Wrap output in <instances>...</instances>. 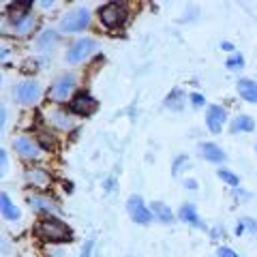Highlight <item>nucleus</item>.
<instances>
[{
    "instance_id": "f257e3e1",
    "label": "nucleus",
    "mask_w": 257,
    "mask_h": 257,
    "mask_svg": "<svg viewBox=\"0 0 257 257\" xmlns=\"http://www.w3.org/2000/svg\"><path fill=\"white\" fill-rule=\"evenodd\" d=\"M35 234L45 240V242L58 244V242H69L73 231L64 221H60L58 216H47V219H41L35 227Z\"/></svg>"
},
{
    "instance_id": "f03ea898",
    "label": "nucleus",
    "mask_w": 257,
    "mask_h": 257,
    "mask_svg": "<svg viewBox=\"0 0 257 257\" xmlns=\"http://www.w3.org/2000/svg\"><path fill=\"white\" fill-rule=\"evenodd\" d=\"M96 47H99V43H96L94 39H90V37L77 39V41L67 50V62L69 64H79V62L88 60L96 52Z\"/></svg>"
},
{
    "instance_id": "7ed1b4c3",
    "label": "nucleus",
    "mask_w": 257,
    "mask_h": 257,
    "mask_svg": "<svg viewBox=\"0 0 257 257\" xmlns=\"http://www.w3.org/2000/svg\"><path fill=\"white\" fill-rule=\"evenodd\" d=\"M99 22L105 28H118L126 22V7L120 3H107L99 9Z\"/></svg>"
},
{
    "instance_id": "20e7f679",
    "label": "nucleus",
    "mask_w": 257,
    "mask_h": 257,
    "mask_svg": "<svg viewBox=\"0 0 257 257\" xmlns=\"http://www.w3.org/2000/svg\"><path fill=\"white\" fill-rule=\"evenodd\" d=\"M90 24V11L86 7H75L71 9L64 18L60 20V30L62 32H79Z\"/></svg>"
},
{
    "instance_id": "39448f33",
    "label": "nucleus",
    "mask_w": 257,
    "mask_h": 257,
    "mask_svg": "<svg viewBox=\"0 0 257 257\" xmlns=\"http://www.w3.org/2000/svg\"><path fill=\"white\" fill-rule=\"evenodd\" d=\"M39 96H41V86L35 79H24V82L15 84L13 88V99L20 105H32Z\"/></svg>"
},
{
    "instance_id": "423d86ee",
    "label": "nucleus",
    "mask_w": 257,
    "mask_h": 257,
    "mask_svg": "<svg viewBox=\"0 0 257 257\" xmlns=\"http://www.w3.org/2000/svg\"><path fill=\"white\" fill-rule=\"evenodd\" d=\"M75 86H77L75 73H64V75H60L52 84V88H50V99H54V101H67L69 96L73 94Z\"/></svg>"
},
{
    "instance_id": "0eeeda50",
    "label": "nucleus",
    "mask_w": 257,
    "mask_h": 257,
    "mask_svg": "<svg viewBox=\"0 0 257 257\" xmlns=\"http://www.w3.org/2000/svg\"><path fill=\"white\" fill-rule=\"evenodd\" d=\"M69 107H71V111H73V114H77V116H92L94 111H96V107H99V103H96V99H94L90 92L82 90V92L73 94V99H71Z\"/></svg>"
},
{
    "instance_id": "6e6552de",
    "label": "nucleus",
    "mask_w": 257,
    "mask_h": 257,
    "mask_svg": "<svg viewBox=\"0 0 257 257\" xmlns=\"http://www.w3.org/2000/svg\"><path fill=\"white\" fill-rule=\"evenodd\" d=\"M13 148L22 159H28V161H37L43 152V148L39 146V142L28 138V135H18V138L13 140Z\"/></svg>"
},
{
    "instance_id": "1a4fd4ad",
    "label": "nucleus",
    "mask_w": 257,
    "mask_h": 257,
    "mask_svg": "<svg viewBox=\"0 0 257 257\" xmlns=\"http://www.w3.org/2000/svg\"><path fill=\"white\" fill-rule=\"evenodd\" d=\"M126 210L131 214V219L140 225H148L152 221V212L150 208L144 204V197L142 195H131L126 199Z\"/></svg>"
},
{
    "instance_id": "9d476101",
    "label": "nucleus",
    "mask_w": 257,
    "mask_h": 257,
    "mask_svg": "<svg viewBox=\"0 0 257 257\" xmlns=\"http://www.w3.org/2000/svg\"><path fill=\"white\" fill-rule=\"evenodd\" d=\"M227 122V111L221 105H208L206 109V126L210 133H221Z\"/></svg>"
},
{
    "instance_id": "9b49d317",
    "label": "nucleus",
    "mask_w": 257,
    "mask_h": 257,
    "mask_svg": "<svg viewBox=\"0 0 257 257\" xmlns=\"http://www.w3.org/2000/svg\"><path fill=\"white\" fill-rule=\"evenodd\" d=\"M28 204L32 206V210H37V212H47L50 216H60L62 214V208L56 204L54 199L45 197V195H30Z\"/></svg>"
},
{
    "instance_id": "f8f14e48",
    "label": "nucleus",
    "mask_w": 257,
    "mask_h": 257,
    "mask_svg": "<svg viewBox=\"0 0 257 257\" xmlns=\"http://www.w3.org/2000/svg\"><path fill=\"white\" fill-rule=\"evenodd\" d=\"M47 122H50L52 126L56 128H60V131H71L73 128V116L69 114V111H64V109H52V111H47Z\"/></svg>"
},
{
    "instance_id": "ddd939ff",
    "label": "nucleus",
    "mask_w": 257,
    "mask_h": 257,
    "mask_svg": "<svg viewBox=\"0 0 257 257\" xmlns=\"http://www.w3.org/2000/svg\"><path fill=\"white\" fill-rule=\"evenodd\" d=\"M178 219H180L182 223L193 225V227H197V229H206V223L199 219L195 204H182L180 210H178Z\"/></svg>"
},
{
    "instance_id": "4468645a",
    "label": "nucleus",
    "mask_w": 257,
    "mask_h": 257,
    "mask_svg": "<svg viewBox=\"0 0 257 257\" xmlns=\"http://www.w3.org/2000/svg\"><path fill=\"white\" fill-rule=\"evenodd\" d=\"M199 155H202V159L210 161V163H223V161L227 159V155L223 152V148L216 146V144H212V142L202 144V146H199Z\"/></svg>"
},
{
    "instance_id": "2eb2a0df",
    "label": "nucleus",
    "mask_w": 257,
    "mask_h": 257,
    "mask_svg": "<svg viewBox=\"0 0 257 257\" xmlns=\"http://www.w3.org/2000/svg\"><path fill=\"white\" fill-rule=\"evenodd\" d=\"M236 90H238V94L242 96L244 101H248V103H257V82H255V79H248V77L238 79Z\"/></svg>"
},
{
    "instance_id": "dca6fc26",
    "label": "nucleus",
    "mask_w": 257,
    "mask_h": 257,
    "mask_svg": "<svg viewBox=\"0 0 257 257\" xmlns=\"http://www.w3.org/2000/svg\"><path fill=\"white\" fill-rule=\"evenodd\" d=\"M58 39H60V35L56 32L54 28H45V30H41V35L37 37V47L41 52H52L54 47H56V43H58Z\"/></svg>"
},
{
    "instance_id": "f3484780",
    "label": "nucleus",
    "mask_w": 257,
    "mask_h": 257,
    "mask_svg": "<svg viewBox=\"0 0 257 257\" xmlns=\"http://www.w3.org/2000/svg\"><path fill=\"white\" fill-rule=\"evenodd\" d=\"M150 212H152V216H155L159 223H165V225H172L174 219H176V214L172 212V208L165 206L163 202H152L150 204Z\"/></svg>"
},
{
    "instance_id": "a211bd4d",
    "label": "nucleus",
    "mask_w": 257,
    "mask_h": 257,
    "mask_svg": "<svg viewBox=\"0 0 257 257\" xmlns=\"http://www.w3.org/2000/svg\"><path fill=\"white\" fill-rule=\"evenodd\" d=\"M11 28H13V35H18V37H28L30 32L37 28V18L28 13V15H24L22 20L13 22V24H11Z\"/></svg>"
},
{
    "instance_id": "6ab92c4d",
    "label": "nucleus",
    "mask_w": 257,
    "mask_h": 257,
    "mask_svg": "<svg viewBox=\"0 0 257 257\" xmlns=\"http://www.w3.org/2000/svg\"><path fill=\"white\" fill-rule=\"evenodd\" d=\"M26 180L30 184H35V187H47V184L52 182V176L47 170L43 167H28L26 170Z\"/></svg>"
},
{
    "instance_id": "aec40b11",
    "label": "nucleus",
    "mask_w": 257,
    "mask_h": 257,
    "mask_svg": "<svg viewBox=\"0 0 257 257\" xmlns=\"http://www.w3.org/2000/svg\"><path fill=\"white\" fill-rule=\"evenodd\" d=\"M0 212H3V216H5L7 221H18L20 216H22L20 208L11 202V197L7 195V193H3V195H0Z\"/></svg>"
},
{
    "instance_id": "412c9836",
    "label": "nucleus",
    "mask_w": 257,
    "mask_h": 257,
    "mask_svg": "<svg viewBox=\"0 0 257 257\" xmlns=\"http://www.w3.org/2000/svg\"><path fill=\"white\" fill-rule=\"evenodd\" d=\"M184 101H187V94H184L180 88H174V90L165 96V107L172 111H180L184 107Z\"/></svg>"
},
{
    "instance_id": "4be33fe9",
    "label": "nucleus",
    "mask_w": 257,
    "mask_h": 257,
    "mask_svg": "<svg viewBox=\"0 0 257 257\" xmlns=\"http://www.w3.org/2000/svg\"><path fill=\"white\" fill-rule=\"evenodd\" d=\"M253 128H255V120L246 114H238L231 120V131L234 133H251Z\"/></svg>"
},
{
    "instance_id": "5701e85b",
    "label": "nucleus",
    "mask_w": 257,
    "mask_h": 257,
    "mask_svg": "<svg viewBox=\"0 0 257 257\" xmlns=\"http://www.w3.org/2000/svg\"><path fill=\"white\" fill-rule=\"evenodd\" d=\"M216 176H219L225 184H229V187H234V189L240 184V178L231 170H227V167H219V170H216Z\"/></svg>"
},
{
    "instance_id": "b1692460",
    "label": "nucleus",
    "mask_w": 257,
    "mask_h": 257,
    "mask_svg": "<svg viewBox=\"0 0 257 257\" xmlns=\"http://www.w3.org/2000/svg\"><path fill=\"white\" fill-rule=\"evenodd\" d=\"M225 67H227L229 71H240V69L244 67V56L240 54V52L229 54V58L225 60Z\"/></svg>"
},
{
    "instance_id": "393cba45",
    "label": "nucleus",
    "mask_w": 257,
    "mask_h": 257,
    "mask_svg": "<svg viewBox=\"0 0 257 257\" xmlns=\"http://www.w3.org/2000/svg\"><path fill=\"white\" fill-rule=\"evenodd\" d=\"M184 165H189V157H187V155H178V157L174 159V163H172V174L178 176Z\"/></svg>"
},
{
    "instance_id": "a878e982",
    "label": "nucleus",
    "mask_w": 257,
    "mask_h": 257,
    "mask_svg": "<svg viewBox=\"0 0 257 257\" xmlns=\"http://www.w3.org/2000/svg\"><path fill=\"white\" fill-rule=\"evenodd\" d=\"M189 101H191L193 107H204V105H206V96L199 94V92H193V94L189 96Z\"/></svg>"
},
{
    "instance_id": "bb28decb",
    "label": "nucleus",
    "mask_w": 257,
    "mask_h": 257,
    "mask_svg": "<svg viewBox=\"0 0 257 257\" xmlns=\"http://www.w3.org/2000/svg\"><path fill=\"white\" fill-rule=\"evenodd\" d=\"M92 246H94V240H86V244L82 246V255L79 257H92Z\"/></svg>"
},
{
    "instance_id": "cd10ccee",
    "label": "nucleus",
    "mask_w": 257,
    "mask_h": 257,
    "mask_svg": "<svg viewBox=\"0 0 257 257\" xmlns=\"http://www.w3.org/2000/svg\"><path fill=\"white\" fill-rule=\"evenodd\" d=\"M216 255L219 257H240L236 251H231V248H227V246H221L219 251H216Z\"/></svg>"
},
{
    "instance_id": "c85d7f7f",
    "label": "nucleus",
    "mask_w": 257,
    "mask_h": 257,
    "mask_svg": "<svg viewBox=\"0 0 257 257\" xmlns=\"http://www.w3.org/2000/svg\"><path fill=\"white\" fill-rule=\"evenodd\" d=\"M114 187H116V178H105L103 180V189H105L107 193L114 191Z\"/></svg>"
},
{
    "instance_id": "c756f323",
    "label": "nucleus",
    "mask_w": 257,
    "mask_h": 257,
    "mask_svg": "<svg viewBox=\"0 0 257 257\" xmlns=\"http://www.w3.org/2000/svg\"><path fill=\"white\" fill-rule=\"evenodd\" d=\"M184 187H187L189 191H197V189H199V184H197L195 178H187V180H184Z\"/></svg>"
},
{
    "instance_id": "7c9ffc66",
    "label": "nucleus",
    "mask_w": 257,
    "mask_h": 257,
    "mask_svg": "<svg viewBox=\"0 0 257 257\" xmlns=\"http://www.w3.org/2000/svg\"><path fill=\"white\" fill-rule=\"evenodd\" d=\"M242 223L246 225V229H253V231H257V223H255L253 219H242Z\"/></svg>"
},
{
    "instance_id": "2f4dec72",
    "label": "nucleus",
    "mask_w": 257,
    "mask_h": 257,
    "mask_svg": "<svg viewBox=\"0 0 257 257\" xmlns=\"http://www.w3.org/2000/svg\"><path fill=\"white\" fill-rule=\"evenodd\" d=\"M221 50H225V52H231V54L236 52V50H234V43H229V41H223V43H221Z\"/></svg>"
},
{
    "instance_id": "473e14b6",
    "label": "nucleus",
    "mask_w": 257,
    "mask_h": 257,
    "mask_svg": "<svg viewBox=\"0 0 257 257\" xmlns=\"http://www.w3.org/2000/svg\"><path fill=\"white\" fill-rule=\"evenodd\" d=\"M244 231H246V225L242 221H238V225H236V236H242Z\"/></svg>"
},
{
    "instance_id": "72a5a7b5",
    "label": "nucleus",
    "mask_w": 257,
    "mask_h": 257,
    "mask_svg": "<svg viewBox=\"0 0 257 257\" xmlns=\"http://www.w3.org/2000/svg\"><path fill=\"white\" fill-rule=\"evenodd\" d=\"M234 197H238V199H248V193L240 191V189H234Z\"/></svg>"
},
{
    "instance_id": "f704fd0d",
    "label": "nucleus",
    "mask_w": 257,
    "mask_h": 257,
    "mask_svg": "<svg viewBox=\"0 0 257 257\" xmlns=\"http://www.w3.org/2000/svg\"><path fill=\"white\" fill-rule=\"evenodd\" d=\"M5 124H7V107L0 109V126L5 128Z\"/></svg>"
},
{
    "instance_id": "c9c22d12",
    "label": "nucleus",
    "mask_w": 257,
    "mask_h": 257,
    "mask_svg": "<svg viewBox=\"0 0 257 257\" xmlns=\"http://www.w3.org/2000/svg\"><path fill=\"white\" fill-rule=\"evenodd\" d=\"M0 163H3V174L7 172V152L0 150Z\"/></svg>"
},
{
    "instance_id": "e433bc0d",
    "label": "nucleus",
    "mask_w": 257,
    "mask_h": 257,
    "mask_svg": "<svg viewBox=\"0 0 257 257\" xmlns=\"http://www.w3.org/2000/svg\"><path fill=\"white\" fill-rule=\"evenodd\" d=\"M210 234H212V238H219L221 234H225V229H223V227H214V229L210 231Z\"/></svg>"
},
{
    "instance_id": "4c0bfd02",
    "label": "nucleus",
    "mask_w": 257,
    "mask_h": 257,
    "mask_svg": "<svg viewBox=\"0 0 257 257\" xmlns=\"http://www.w3.org/2000/svg\"><path fill=\"white\" fill-rule=\"evenodd\" d=\"M56 3H54V0H52V3H41V7H43V9H50V7H54Z\"/></svg>"
},
{
    "instance_id": "58836bf2",
    "label": "nucleus",
    "mask_w": 257,
    "mask_h": 257,
    "mask_svg": "<svg viewBox=\"0 0 257 257\" xmlns=\"http://www.w3.org/2000/svg\"><path fill=\"white\" fill-rule=\"evenodd\" d=\"M255 152H257V146H255Z\"/></svg>"
}]
</instances>
